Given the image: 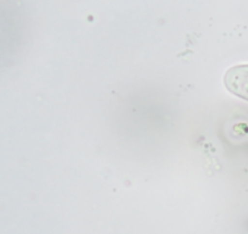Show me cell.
Wrapping results in <instances>:
<instances>
[{
    "mask_svg": "<svg viewBox=\"0 0 248 234\" xmlns=\"http://www.w3.org/2000/svg\"><path fill=\"white\" fill-rule=\"evenodd\" d=\"M224 83L232 94L248 100V65L231 67L225 73Z\"/></svg>",
    "mask_w": 248,
    "mask_h": 234,
    "instance_id": "cell-1",
    "label": "cell"
}]
</instances>
